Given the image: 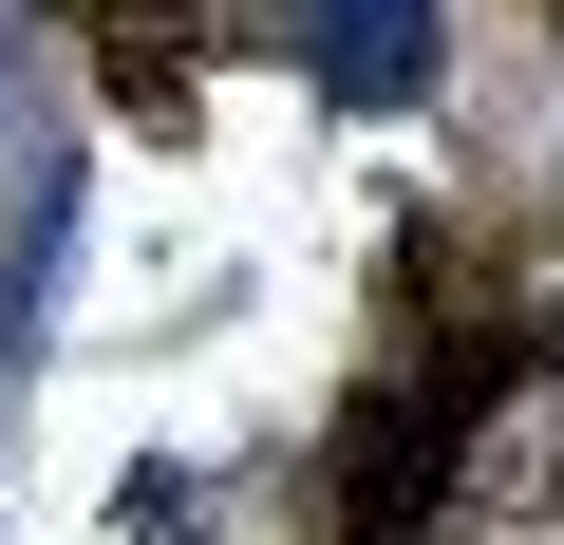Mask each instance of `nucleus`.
Segmentation results:
<instances>
[{"label":"nucleus","instance_id":"obj_1","mask_svg":"<svg viewBox=\"0 0 564 545\" xmlns=\"http://www.w3.org/2000/svg\"><path fill=\"white\" fill-rule=\"evenodd\" d=\"M170 39H188V20H170V0H151V20H113V95H132L151 132L188 113V57H170Z\"/></svg>","mask_w":564,"mask_h":545},{"label":"nucleus","instance_id":"obj_2","mask_svg":"<svg viewBox=\"0 0 564 545\" xmlns=\"http://www.w3.org/2000/svg\"><path fill=\"white\" fill-rule=\"evenodd\" d=\"M545 20H564V0H545Z\"/></svg>","mask_w":564,"mask_h":545}]
</instances>
